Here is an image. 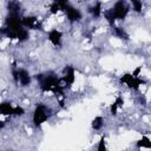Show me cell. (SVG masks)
Masks as SVG:
<instances>
[{
  "label": "cell",
  "instance_id": "obj_6",
  "mask_svg": "<svg viewBox=\"0 0 151 151\" xmlns=\"http://www.w3.org/2000/svg\"><path fill=\"white\" fill-rule=\"evenodd\" d=\"M21 21L24 27L32 28V29H41V25L35 17H24L21 18Z\"/></svg>",
  "mask_w": 151,
  "mask_h": 151
},
{
  "label": "cell",
  "instance_id": "obj_13",
  "mask_svg": "<svg viewBox=\"0 0 151 151\" xmlns=\"http://www.w3.org/2000/svg\"><path fill=\"white\" fill-rule=\"evenodd\" d=\"M103 124H104V120H103L101 117H96V118L92 120V127H93L94 130H100L101 126H103Z\"/></svg>",
  "mask_w": 151,
  "mask_h": 151
},
{
  "label": "cell",
  "instance_id": "obj_8",
  "mask_svg": "<svg viewBox=\"0 0 151 151\" xmlns=\"http://www.w3.org/2000/svg\"><path fill=\"white\" fill-rule=\"evenodd\" d=\"M61 37H63V33H61L60 31H57V29H52V31L48 33V40H50L54 46H59V45H60Z\"/></svg>",
  "mask_w": 151,
  "mask_h": 151
},
{
  "label": "cell",
  "instance_id": "obj_1",
  "mask_svg": "<svg viewBox=\"0 0 151 151\" xmlns=\"http://www.w3.org/2000/svg\"><path fill=\"white\" fill-rule=\"evenodd\" d=\"M35 79L39 80L40 88L42 92L51 91L55 96H64V87L61 86V79H59L53 73H46V74H37Z\"/></svg>",
  "mask_w": 151,
  "mask_h": 151
},
{
  "label": "cell",
  "instance_id": "obj_11",
  "mask_svg": "<svg viewBox=\"0 0 151 151\" xmlns=\"http://www.w3.org/2000/svg\"><path fill=\"white\" fill-rule=\"evenodd\" d=\"M137 146H138V147H146V149H151V140H150L146 136H144V137H142V138L137 142Z\"/></svg>",
  "mask_w": 151,
  "mask_h": 151
},
{
  "label": "cell",
  "instance_id": "obj_17",
  "mask_svg": "<svg viewBox=\"0 0 151 151\" xmlns=\"http://www.w3.org/2000/svg\"><path fill=\"white\" fill-rule=\"evenodd\" d=\"M98 151H106V145H105V138L101 137L98 144Z\"/></svg>",
  "mask_w": 151,
  "mask_h": 151
},
{
  "label": "cell",
  "instance_id": "obj_19",
  "mask_svg": "<svg viewBox=\"0 0 151 151\" xmlns=\"http://www.w3.org/2000/svg\"><path fill=\"white\" fill-rule=\"evenodd\" d=\"M24 113H25V110L22 107H20V106H15L14 107V114L15 116H22Z\"/></svg>",
  "mask_w": 151,
  "mask_h": 151
},
{
  "label": "cell",
  "instance_id": "obj_5",
  "mask_svg": "<svg viewBox=\"0 0 151 151\" xmlns=\"http://www.w3.org/2000/svg\"><path fill=\"white\" fill-rule=\"evenodd\" d=\"M64 11L68 18L70 21H78L81 19V13L78 8H74L72 6H70V4H67L65 7H64Z\"/></svg>",
  "mask_w": 151,
  "mask_h": 151
},
{
  "label": "cell",
  "instance_id": "obj_2",
  "mask_svg": "<svg viewBox=\"0 0 151 151\" xmlns=\"http://www.w3.org/2000/svg\"><path fill=\"white\" fill-rule=\"evenodd\" d=\"M48 118V113H47V109L45 105L39 104L37 105L34 112H33V123L35 126H40L44 122H46Z\"/></svg>",
  "mask_w": 151,
  "mask_h": 151
},
{
  "label": "cell",
  "instance_id": "obj_3",
  "mask_svg": "<svg viewBox=\"0 0 151 151\" xmlns=\"http://www.w3.org/2000/svg\"><path fill=\"white\" fill-rule=\"evenodd\" d=\"M119 81L126 84L130 88H133V90H138L142 84H145L144 80L139 79L138 77H134V76L131 74V73H125L124 76H122L120 79H119Z\"/></svg>",
  "mask_w": 151,
  "mask_h": 151
},
{
  "label": "cell",
  "instance_id": "obj_14",
  "mask_svg": "<svg viewBox=\"0 0 151 151\" xmlns=\"http://www.w3.org/2000/svg\"><path fill=\"white\" fill-rule=\"evenodd\" d=\"M27 38H28V32H27L25 28H21V29L18 32V37H17V39H18L19 41H25Z\"/></svg>",
  "mask_w": 151,
  "mask_h": 151
},
{
  "label": "cell",
  "instance_id": "obj_4",
  "mask_svg": "<svg viewBox=\"0 0 151 151\" xmlns=\"http://www.w3.org/2000/svg\"><path fill=\"white\" fill-rule=\"evenodd\" d=\"M110 11L112 12L114 19L123 20V19H125V17H126V14L129 12V6L124 1H118V2L114 4V6Z\"/></svg>",
  "mask_w": 151,
  "mask_h": 151
},
{
  "label": "cell",
  "instance_id": "obj_21",
  "mask_svg": "<svg viewBox=\"0 0 151 151\" xmlns=\"http://www.w3.org/2000/svg\"><path fill=\"white\" fill-rule=\"evenodd\" d=\"M114 103H116V104L118 105V107H119V106H122V105H123V99L118 97V98L116 99V101H114Z\"/></svg>",
  "mask_w": 151,
  "mask_h": 151
},
{
  "label": "cell",
  "instance_id": "obj_10",
  "mask_svg": "<svg viewBox=\"0 0 151 151\" xmlns=\"http://www.w3.org/2000/svg\"><path fill=\"white\" fill-rule=\"evenodd\" d=\"M0 112L4 116H8V114H14V107L12 106L11 103H2L0 105Z\"/></svg>",
  "mask_w": 151,
  "mask_h": 151
},
{
  "label": "cell",
  "instance_id": "obj_20",
  "mask_svg": "<svg viewBox=\"0 0 151 151\" xmlns=\"http://www.w3.org/2000/svg\"><path fill=\"white\" fill-rule=\"evenodd\" d=\"M110 110H111V113H112V114H117V110H118V105H117L116 103H113V104L111 105V107H110Z\"/></svg>",
  "mask_w": 151,
  "mask_h": 151
},
{
  "label": "cell",
  "instance_id": "obj_9",
  "mask_svg": "<svg viewBox=\"0 0 151 151\" xmlns=\"http://www.w3.org/2000/svg\"><path fill=\"white\" fill-rule=\"evenodd\" d=\"M18 76H19V81H20V84L22 86L29 85L31 77H29V74H28L27 71H25V70H18Z\"/></svg>",
  "mask_w": 151,
  "mask_h": 151
},
{
  "label": "cell",
  "instance_id": "obj_7",
  "mask_svg": "<svg viewBox=\"0 0 151 151\" xmlns=\"http://www.w3.org/2000/svg\"><path fill=\"white\" fill-rule=\"evenodd\" d=\"M74 79H76V77H74V68L72 66H67L65 68V74L63 77V80L65 81V84L67 86H71L73 84Z\"/></svg>",
  "mask_w": 151,
  "mask_h": 151
},
{
  "label": "cell",
  "instance_id": "obj_15",
  "mask_svg": "<svg viewBox=\"0 0 151 151\" xmlns=\"http://www.w3.org/2000/svg\"><path fill=\"white\" fill-rule=\"evenodd\" d=\"M113 28H114V32H116V34L118 35V37H120L122 39H125V40H127L129 39V35L120 28V27H117V26H113Z\"/></svg>",
  "mask_w": 151,
  "mask_h": 151
},
{
  "label": "cell",
  "instance_id": "obj_12",
  "mask_svg": "<svg viewBox=\"0 0 151 151\" xmlns=\"http://www.w3.org/2000/svg\"><path fill=\"white\" fill-rule=\"evenodd\" d=\"M88 11L92 13L93 17L98 18V17L101 14V4H100V2H96V5H94L93 7H90Z\"/></svg>",
  "mask_w": 151,
  "mask_h": 151
},
{
  "label": "cell",
  "instance_id": "obj_18",
  "mask_svg": "<svg viewBox=\"0 0 151 151\" xmlns=\"http://www.w3.org/2000/svg\"><path fill=\"white\" fill-rule=\"evenodd\" d=\"M59 9H60V7H59L58 1H54V2L51 5V12H52V13H57Z\"/></svg>",
  "mask_w": 151,
  "mask_h": 151
},
{
  "label": "cell",
  "instance_id": "obj_16",
  "mask_svg": "<svg viewBox=\"0 0 151 151\" xmlns=\"http://www.w3.org/2000/svg\"><path fill=\"white\" fill-rule=\"evenodd\" d=\"M132 5H133V9H134L137 13H139V12L142 11V7H143L142 1H138V0H132Z\"/></svg>",
  "mask_w": 151,
  "mask_h": 151
}]
</instances>
